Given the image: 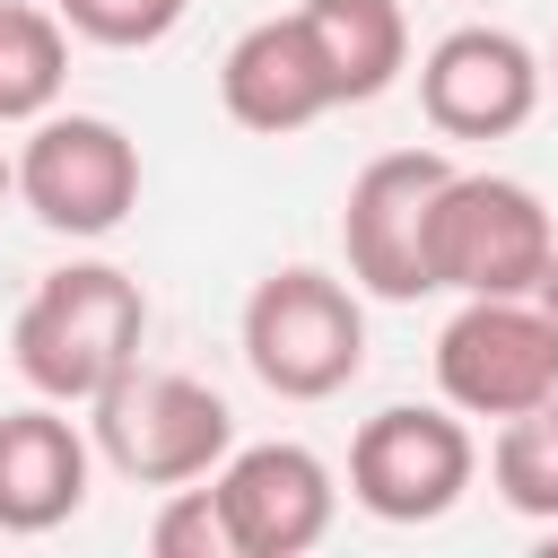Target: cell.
Listing matches in <instances>:
<instances>
[{"mask_svg":"<svg viewBox=\"0 0 558 558\" xmlns=\"http://www.w3.org/2000/svg\"><path fill=\"white\" fill-rule=\"evenodd\" d=\"M148 340V296L131 270L113 262H61L35 279V296L9 323V357L44 401H96L105 384H122L140 366Z\"/></svg>","mask_w":558,"mask_h":558,"instance_id":"obj_1","label":"cell"},{"mask_svg":"<svg viewBox=\"0 0 558 558\" xmlns=\"http://www.w3.org/2000/svg\"><path fill=\"white\" fill-rule=\"evenodd\" d=\"M244 366L262 375V392L279 401H331L357 384L366 366V305L357 279H331L314 262L270 270L244 296Z\"/></svg>","mask_w":558,"mask_h":558,"instance_id":"obj_2","label":"cell"},{"mask_svg":"<svg viewBox=\"0 0 558 558\" xmlns=\"http://www.w3.org/2000/svg\"><path fill=\"white\" fill-rule=\"evenodd\" d=\"M436 392L462 418H514L558 392V262L523 296H462L436 331Z\"/></svg>","mask_w":558,"mask_h":558,"instance_id":"obj_3","label":"cell"},{"mask_svg":"<svg viewBox=\"0 0 558 558\" xmlns=\"http://www.w3.org/2000/svg\"><path fill=\"white\" fill-rule=\"evenodd\" d=\"M96 453L140 480V488H183V480H209L227 453H235V410L201 384V375H174V366H131L122 384H105L96 401Z\"/></svg>","mask_w":558,"mask_h":558,"instance_id":"obj_4","label":"cell"},{"mask_svg":"<svg viewBox=\"0 0 558 558\" xmlns=\"http://www.w3.org/2000/svg\"><path fill=\"white\" fill-rule=\"evenodd\" d=\"M453 183V166L436 148H384L349 174V201H340V262L357 279V296H384V305H418L436 296V262H427V235H436V192Z\"/></svg>","mask_w":558,"mask_h":558,"instance_id":"obj_5","label":"cell"},{"mask_svg":"<svg viewBox=\"0 0 558 558\" xmlns=\"http://www.w3.org/2000/svg\"><path fill=\"white\" fill-rule=\"evenodd\" d=\"M427 262H436V288L453 296H523L549 279L558 262V227L541 209L532 183L514 174H462L436 192V235H427Z\"/></svg>","mask_w":558,"mask_h":558,"instance_id":"obj_6","label":"cell"},{"mask_svg":"<svg viewBox=\"0 0 558 558\" xmlns=\"http://www.w3.org/2000/svg\"><path fill=\"white\" fill-rule=\"evenodd\" d=\"M480 471V445L462 427V410L445 401H392L375 410L357 436H349V497L375 514V523H436L462 506Z\"/></svg>","mask_w":558,"mask_h":558,"instance_id":"obj_7","label":"cell"},{"mask_svg":"<svg viewBox=\"0 0 558 558\" xmlns=\"http://www.w3.org/2000/svg\"><path fill=\"white\" fill-rule=\"evenodd\" d=\"M17 201L52 235H113L140 209V148L105 113H44L17 148Z\"/></svg>","mask_w":558,"mask_h":558,"instance_id":"obj_8","label":"cell"},{"mask_svg":"<svg viewBox=\"0 0 558 558\" xmlns=\"http://www.w3.org/2000/svg\"><path fill=\"white\" fill-rule=\"evenodd\" d=\"M541 87H549V61L523 35H506V26H453L418 61V113L445 140H506V131H523L541 113Z\"/></svg>","mask_w":558,"mask_h":558,"instance_id":"obj_9","label":"cell"},{"mask_svg":"<svg viewBox=\"0 0 558 558\" xmlns=\"http://www.w3.org/2000/svg\"><path fill=\"white\" fill-rule=\"evenodd\" d=\"M218 506H227V532H235V558H305L331 514H340V488H331V462L314 445H235L218 471H209Z\"/></svg>","mask_w":558,"mask_h":558,"instance_id":"obj_10","label":"cell"},{"mask_svg":"<svg viewBox=\"0 0 558 558\" xmlns=\"http://www.w3.org/2000/svg\"><path fill=\"white\" fill-rule=\"evenodd\" d=\"M218 105H227V122H244V131H262V140H288V131L340 113V87H331V70H323V52H314V35H305L296 9H288V17H253V26L227 44V61H218Z\"/></svg>","mask_w":558,"mask_h":558,"instance_id":"obj_11","label":"cell"},{"mask_svg":"<svg viewBox=\"0 0 558 558\" xmlns=\"http://www.w3.org/2000/svg\"><path fill=\"white\" fill-rule=\"evenodd\" d=\"M87 462L96 445L61 418V401L35 392L26 410H0V532H61L87 506Z\"/></svg>","mask_w":558,"mask_h":558,"instance_id":"obj_12","label":"cell"},{"mask_svg":"<svg viewBox=\"0 0 558 558\" xmlns=\"http://www.w3.org/2000/svg\"><path fill=\"white\" fill-rule=\"evenodd\" d=\"M340 105H375L401 70H410V17L401 0H296Z\"/></svg>","mask_w":558,"mask_h":558,"instance_id":"obj_13","label":"cell"},{"mask_svg":"<svg viewBox=\"0 0 558 558\" xmlns=\"http://www.w3.org/2000/svg\"><path fill=\"white\" fill-rule=\"evenodd\" d=\"M70 87V26L61 9L0 0V122H44Z\"/></svg>","mask_w":558,"mask_h":558,"instance_id":"obj_14","label":"cell"},{"mask_svg":"<svg viewBox=\"0 0 558 558\" xmlns=\"http://www.w3.org/2000/svg\"><path fill=\"white\" fill-rule=\"evenodd\" d=\"M488 480L514 514L532 523H558V392L497 418V445H488Z\"/></svg>","mask_w":558,"mask_h":558,"instance_id":"obj_15","label":"cell"},{"mask_svg":"<svg viewBox=\"0 0 558 558\" xmlns=\"http://www.w3.org/2000/svg\"><path fill=\"white\" fill-rule=\"evenodd\" d=\"M52 9H61L70 35H87L105 52H148V44H166L183 26L192 0H52Z\"/></svg>","mask_w":558,"mask_h":558,"instance_id":"obj_16","label":"cell"},{"mask_svg":"<svg viewBox=\"0 0 558 558\" xmlns=\"http://www.w3.org/2000/svg\"><path fill=\"white\" fill-rule=\"evenodd\" d=\"M148 549H157V558H235V532H227L218 488H201V480L166 488V506H157V523H148Z\"/></svg>","mask_w":558,"mask_h":558,"instance_id":"obj_17","label":"cell"},{"mask_svg":"<svg viewBox=\"0 0 558 558\" xmlns=\"http://www.w3.org/2000/svg\"><path fill=\"white\" fill-rule=\"evenodd\" d=\"M9 192H17V157L0 148V201H9Z\"/></svg>","mask_w":558,"mask_h":558,"instance_id":"obj_18","label":"cell"},{"mask_svg":"<svg viewBox=\"0 0 558 558\" xmlns=\"http://www.w3.org/2000/svg\"><path fill=\"white\" fill-rule=\"evenodd\" d=\"M549 78H558V44H549Z\"/></svg>","mask_w":558,"mask_h":558,"instance_id":"obj_19","label":"cell"}]
</instances>
